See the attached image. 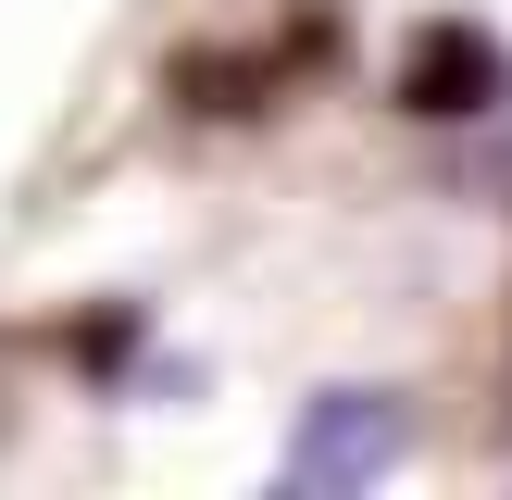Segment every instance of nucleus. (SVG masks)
Segmentation results:
<instances>
[{
  "mask_svg": "<svg viewBox=\"0 0 512 500\" xmlns=\"http://www.w3.org/2000/svg\"><path fill=\"white\" fill-rule=\"evenodd\" d=\"M400 450H413V425L388 388H325L288 425V488H363V475H400Z\"/></svg>",
  "mask_w": 512,
  "mask_h": 500,
  "instance_id": "f257e3e1",
  "label": "nucleus"
},
{
  "mask_svg": "<svg viewBox=\"0 0 512 500\" xmlns=\"http://www.w3.org/2000/svg\"><path fill=\"white\" fill-rule=\"evenodd\" d=\"M500 75V50L488 38H463V25H425V50H413V75H400V100L413 113H475L463 88H488Z\"/></svg>",
  "mask_w": 512,
  "mask_h": 500,
  "instance_id": "f03ea898",
  "label": "nucleus"
}]
</instances>
